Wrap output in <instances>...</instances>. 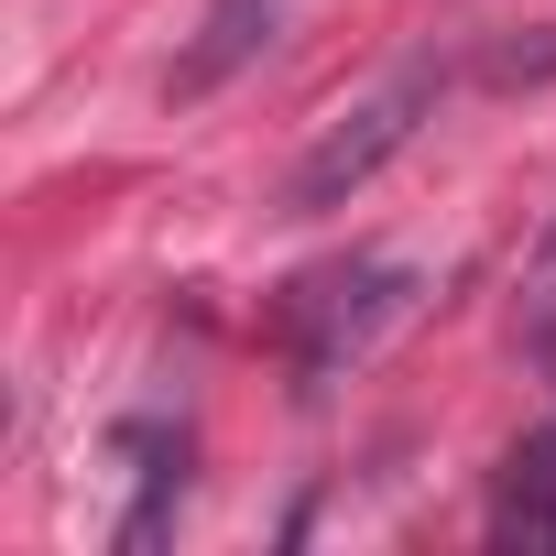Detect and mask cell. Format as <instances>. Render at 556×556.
Here are the masks:
<instances>
[{
  "mask_svg": "<svg viewBox=\"0 0 556 556\" xmlns=\"http://www.w3.org/2000/svg\"><path fill=\"white\" fill-rule=\"evenodd\" d=\"M415 295H426L415 262H328V273H306V285L285 295V339H295L306 393H328L339 371H361V361L415 317Z\"/></svg>",
  "mask_w": 556,
  "mask_h": 556,
  "instance_id": "cell-1",
  "label": "cell"
},
{
  "mask_svg": "<svg viewBox=\"0 0 556 556\" xmlns=\"http://www.w3.org/2000/svg\"><path fill=\"white\" fill-rule=\"evenodd\" d=\"M437 88H447V77H437V66L415 55V66H393V77H382L371 99H350V110H339V121H328V131L306 142V164H295L285 207H295V218H328V207H350V197H361V186H371V175H382V164H393V153H404V142L426 131Z\"/></svg>",
  "mask_w": 556,
  "mask_h": 556,
  "instance_id": "cell-2",
  "label": "cell"
},
{
  "mask_svg": "<svg viewBox=\"0 0 556 556\" xmlns=\"http://www.w3.org/2000/svg\"><path fill=\"white\" fill-rule=\"evenodd\" d=\"M285 23H295V0H207V12H197V45L175 55V99H207V88H229L240 66H262L273 45H285Z\"/></svg>",
  "mask_w": 556,
  "mask_h": 556,
  "instance_id": "cell-3",
  "label": "cell"
},
{
  "mask_svg": "<svg viewBox=\"0 0 556 556\" xmlns=\"http://www.w3.org/2000/svg\"><path fill=\"white\" fill-rule=\"evenodd\" d=\"M491 534H513V545H556V426H534V437L502 458Z\"/></svg>",
  "mask_w": 556,
  "mask_h": 556,
  "instance_id": "cell-4",
  "label": "cell"
}]
</instances>
